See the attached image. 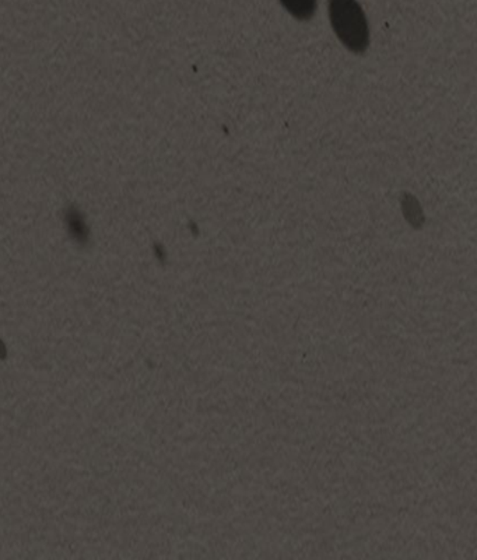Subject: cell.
Segmentation results:
<instances>
[{
	"instance_id": "6da1fadb",
	"label": "cell",
	"mask_w": 477,
	"mask_h": 560,
	"mask_svg": "<svg viewBox=\"0 0 477 560\" xmlns=\"http://www.w3.org/2000/svg\"><path fill=\"white\" fill-rule=\"evenodd\" d=\"M330 25L339 41L354 54H363L370 45L366 13L357 0H329Z\"/></svg>"
},
{
	"instance_id": "7a4b0ae2",
	"label": "cell",
	"mask_w": 477,
	"mask_h": 560,
	"mask_svg": "<svg viewBox=\"0 0 477 560\" xmlns=\"http://www.w3.org/2000/svg\"><path fill=\"white\" fill-rule=\"evenodd\" d=\"M318 0H280L282 6L297 20H308L317 10Z\"/></svg>"
}]
</instances>
